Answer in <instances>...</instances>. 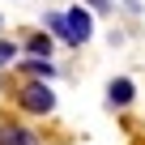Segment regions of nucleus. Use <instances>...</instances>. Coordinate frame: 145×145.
Masks as SVG:
<instances>
[{"mask_svg":"<svg viewBox=\"0 0 145 145\" xmlns=\"http://www.w3.org/2000/svg\"><path fill=\"white\" fill-rule=\"evenodd\" d=\"M17 103H22L30 115H51V111H56V94H51L47 81H26V86L17 90Z\"/></svg>","mask_w":145,"mask_h":145,"instance_id":"1","label":"nucleus"},{"mask_svg":"<svg viewBox=\"0 0 145 145\" xmlns=\"http://www.w3.org/2000/svg\"><path fill=\"white\" fill-rule=\"evenodd\" d=\"M64 30H68V43H72V47H81V43H90L94 22H90L86 9H68V13H64Z\"/></svg>","mask_w":145,"mask_h":145,"instance_id":"2","label":"nucleus"},{"mask_svg":"<svg viewBox=\"0 0 145 145\" xmlns=\"http://www.w3.org/2000/svg\"><path fill=\"white\" fill-rule=\"evenodd\" d=\"M137 98V90H132V81L128 77H115L111 86H107V103H115V107H128Z\"/></svg>","mask_w":145,"mask_h":145,"instance_id":"3","label":"nucleus"},{"mask_svg":"<svg viewBox=\"0 0 145 145\" xmlns=\"http://www.w3.org/2000/svg\"><path fill=\"white\" fill-rule=\"evenodd\" d=\"M0 145H39V137L17 124H0Z\"/></svg>","mask_w":145,"mask_h":145,"instance_id":"4","label":"nucleus"},{"mask_svg":"<svg viewBox=\"0 0 145 145\" xmlns=\"http://www.w3.org/2000/svg\"><path fill=\"white\" fill-rule=\"evenodd\" d=\"M26 51L34 60H51V39L47 34H34V39H26Z\"/></svg>","mask_w":145,"mask_h":145,"instance_id":"5","label":"nucleus"},{"mask_svg":"<svg viewBox=\"0 0 145 145\" xmlns=\"http://www.w3.org/2000/svg\"><path fill=\"white\" fill-rule=\"evenodd\" d=\"M26 72H30V77H47V81H51V72H56V68H51V60H30Z\"/></svg>","mask_w":145,"mask_h":145,"instance_id":"6","label":"nucleus"},{"mask_svg":"<svg viewBox=\"0 0 145 145\" xmlns=\"http://www.w3.org/2000/svg\"><path fill=\"white\" fill-rule=\"evenodd\" d=\"M47 26H51L60 39H68V30H64V13H47Z\"/></svg>","mask_w":145,"mask_h":145,"instance_id":"7","label":"nucleus"},{"mask_svg":"<svg viewBox=\"0 0 145 145\" xmlns=\"http://www.w3.org/2000/svg\"><path fill=\"white\" fill-rule=\"evenodd\" d=\"M13 56H17V47H13V43H5V39H0V64H9Z\"/></svg>","mask_w":145,"mask_h":145,"instance_id":"8","label":"nucleus"},{"mask_svg":"<svg viewBox=\"0 0 145 145\" xmlns=\"http://www.w3.org/2000/svg\"><path fill=\"white\" fill-rule=\"evenodd\" d=\"M86 5H94L98 13H107V9H111V0H86Z\"/></svg>","mask_w":145,"mask_h":145,"instance_id":"9","label":"nucleus"}]
</instances>
